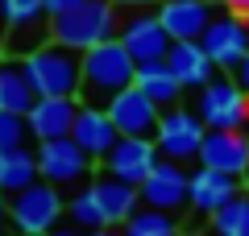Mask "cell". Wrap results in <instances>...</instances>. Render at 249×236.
Returning a JSON list of instances; mask_svg holds the SVG:
<instances>
[{
	"mask_svg": "<svg viewBox=\"0 0 249 236\" xmlns=\"http://www.w3.org/2000/svg\"><path fill=\"white\" fill-rule=\"evenodd\" d=\"M137 79V58L124 50L121 37H108V42L83 50V83H79V104H96L108 108V100L116 91L133 87Z\"/></svg>",
	"mask_w": 249,
	"mask_h": 236,
	"instance_id": "obj_1",
	"label": "cell"
},
{
	"mask_svg": "<svg viewBox=\"0 0 249 236\" xmlns=\"http://www.w3.org/2000/svg\"><path fill=\"white\" fill-rule=\"evenodd\" d=\"M121 34V17H116L112 0H83L79 9L50 17V42L67 46V50H91V46L108 42Z\"/></svg>",
	"mask_w": 249,
	"mask_h": 236,
	"instance_id": "obj_2",
	"label": "cell"
},
{
	"mask_svg": "<svg viewBox=\"0 0 249 236\" xmlns=\"http://www.w3.org/2000/svg\"><path fill=\"white\" fill-rule=\"evenodd\" d=\"M21 62H25V75L37 96H79V83H83V54L79 50L46 42L42 50L25 54Z\"/></svg>",
	"mask_w": 249,
	"mask_h": 236,
	"instance_id": "obj_3",
	"label": "cell"
},
{
	"mask_svg": "<svg viewBox=\"0 0 249 236\" xmlns=\"http://www.w3.org/2000/svg\"><path fill=\"white\" fill-rule=\"evenodd\" d=\"M62 216H67V199L46 178H37L34 186H25L9 199V228L17 236H46L62 224Z\"/></svg>",
	"mask_w": 249,
	"mask_h": 236,
	"instance_id": "obj_4",
	"label": "cell"
},
{
	"mask_svg": "<svg viewBox=\"0 0 249 236\" xmlns=\"http://www.w3.org/2000/svg\"><path fill=\"white\" fill-rule=\"evenodd\" d=\"M196 112L208 129H245L249 124V91L237 75H216L204 91H196Z\"/></svg>",
	"mask_w": 249,
	"mask_h": 236,
	"instance_id": "obj_5",
	"label": "cell"
},
{
	"mask_svg": "<svg viewBox=\"0 0 249 236\" xmlns=\"http://www.w3.org/2000/svg\"><path fill=\"white\" fill-rule=\"evenodd\" d=\"M208 137V124L199 120L196 108H166L158 120V129H154V145H158L162 157H170V162H199V145H204Z\"/></svg>",
	"mask_w": 249,
	"mask_h": 236,
	"instance_id": "obj_6",
	"label": "cell"
},
{
	"mask_svg": "<svg viewBox=\"0 0 249 236\" xmlns=\"http://www.w3.org/2000/svg\"><path fill=\"white\" fill-rule=\"evenodd\" d=\"M37 166H42L46 183H54L58 191H71V186L91 183L96 157L83 153L75 137H54V141H37Z\"/></svg>",
	"mask_w": 249,
	"mask_h": 236,
	"instance_id": "obj_7",
	"label": "cell"
},
{
	"mask_svg": "<svg viewBox=\"0 0 249 236\" xmlns=\"http://www.w3.org/2000/svg\"><path fill=\"white\" fill-rule=\"evenodd\" d=\"M199 46H204L208 58L216 62V70L232 75V70L245 62V54H249V17H237V13L212 17V25L204 29Z\"/></svg>",
	"mask_w": 249,
	"mask_h": 236,
	"instance_id": "obj_8",
	"label": "cell"
},
{
	"mask_svg": "<svg viewBox=\"0 0 249 236\" xmlns=\"http://www.w3.org/2000/svg\"><path fill=\"white\" fill-rule=\"evenodd\" d=\"M116 37L124 42V50L133 54L137 62H158V58H166L170 46H175V37L166 34V25L158 21V13H145V9H133V17H124Z\"/></svg>",
	"mask_w": 249,
	"mask_h": 236,
	"instance_id": "obj_9",
	"label": "cell"
},
{
	"mask_svg": "<svg viewBox=\"0 0 249 236\" xmlns=\"http://www.w3.org/2000/svg\"><path fill=\"white\" fill-rule=\"evenodd\" d=\"M142 203L158 207V211H183L191 203V174L183 170V162L162 157L150 170V178L142 183Z\"/></svg>",
	"mask_w": 249,
	"mask_h": 236,
	"instance_id": "obj_10",
	"label": "cell"
},
{
	"mask_svg": "<svg viewBox=\"0 0 249 236\" xmlns=\"http://www.w3.org/2000/svg\"><path fill=\"white\" fill-rule=\"evenodd\" d=\"M158 162H162V153H158V145H154V137H121L112 149H108V157L100 162V166H104V174L142 186Z\"/></svg>",
	"mask_w": 249,
	"mask_h": 236,
	"instance_id": "obj_11",
	"label": "cell"
},
{
	"mask_svg": "<svg viewBox=\"0 0 249 236\" xmlns=\"http://www.w3.org/2000/svg\"><path fill=\"white\" fill-rule=\"evenodd\" d=\"M108 116H112V124H116L121 137H154V129H158V120H162V108L133 83V87L116 91V96L108 100Z\"/></svg>",
	"mask_w": 249,
	"mask_h": 236,
	"instance_id": "obj_12",
	"label": "cell"
},
{
	"mask_svg": "<svg viewBox=\"0 0 249 236\" xmlns=\"http://www.w3.org/2000/svg\"><path fill=\"white\" fill-rule=\"evenodd\" d=\"M199 166L224 170V174H249V133L245 129H208L199 145Z\"/></svg>",
	"mask_w": 249,
	"mask_h": 236,
	"instance_id": "obj_13",
	"label": "cell"
},
{
	"mask_svg": "<svg viewBox=\"0 0 249 236\" xmlns=\"http://www.w3.org/2000/svg\"><path fill=\"white\" fill-rule=\"evenodd\" d=\"M241 183L245 178H237V174H224V170H212V166H196L191 170V203L187 207L196 211V216L212 219L220 207H229L241 195Z\"/></svg>",
	"mask_w": 249,
	"mask_h": 236,
	"instance_id": "obj_14",
	"label": "cell"
},
{
	"mask_svg": "<svg viewBox=\"0 0 249 236\" xmlns=\"http://www.w3.org/2000/svg\"><path fill=\"white\" fill-rule=\"evenodd\" d=\"M75 116H79V96H37L25 120L34 141H54V137H71Z\"/></svg>",
	"mask_w": 249,
	"mask_h": 236,
	"instance_id": "obj_15",
	"label": "cell"
},
{
	"mask_svg": "<svg viewBox=\"0 0 249 236\" xmlns=\"http://www.w3.org/2000/svg\"><path fill=\"white\" fill-rule=\"evenodd\" d=\"M212 17V0H158V21L175 42H199Z\"/></svg>",
	"mask_w": 249,
	"mask_h": 236,
	"instance_id": "obj_16",
	"label": "cell"
},
{
	"mask_svg": "<svg viewBox=\"0 0 249 236\" xmlns=\"http://www.w3.org/2000/svg\"><path fill=\"white\" fill-rule=\"evenodd\" d=\"M71 137L79 141L83 153H91L96 162H104L108 149L121 141V133H116L112 116H108V108H96V104H79V116H75V129Z\"/></svg>",
	"mask_w": 249,
	"mask_h": 236,
	"instance_id": "obj_17",
	"label": "cell"
},
{
	"mask_svg": "<svg viewBox=\"0 0 249 236\" xmlns=\"http://www.w3.org/2000/svg\"><path fill=\"white\" fill-rule=\"evenodd\" d=\"M166 67L175 70V79L183 83V91H204L216 79V62L208 58V50L199 42H175L166 54Z\"/></svg>",
	"mask_w": 249,
	"mask_h": 236,
	"instance_id": "obj_18",
	"label": "cell"
},
{
	"mask_svg": "<svg viewBox=\"0 0 249 236\" xmlns=\"http://www.w3.org/2000/svg\"><path fill=\"white\" fill-rule=\"evenodd\" d=\"M91 191H96L100 207H104V219H108V228H121L124 219H129L137 207H142V186L124 183V178L100 174V178H91Z\"/></svg>",
	"mask_w": 249,
	"mask_h": 236,
	"instance_id": "obj_19",
	"label": "cell"
},
{
	"mask_svg": "<svg viewBox=\"0 0 249 236\" xmlns=\"http://www.w3.org/2000/svg\"><path fill=\"white\" fill-rule=\"evenodd\" d=\"M37 91L25 75V62L21 58H0V112H17L25 116L34 108Z\"/></svg>",
	"mask_w": 249,
	"mask_h": 236,
	"instance_id": "obj_20",
	"label": "cell"
},
{
	"mask_svg": "<svg viewBox=\"0 0 249 236\" xmlns=\"http://www.w3.org/2000/svg\"><path fill=\"white\" fill-rule=\"evenodd\" d=\"M133 83L162 108V112L175 108L178 100H183V83H178L175 70L166 67V58H158V62H137V79H133Z\"/></svg>",
	"mask_w": 249,
	"mask_h": 236,
	"instance_id": "obj_21",
	"label": "cell"
},
{
	"mask_svg": "<svg viewBox=\"0 0 249 236\" xmlns=\"http://www.w3.org/2000/svg\"><path fill=\"white\" fill-rule=\"evenodd\" d=\"M37 178H42V166H37V149L21 145V149H9V153H0V191L17 195L25 191V186H34Z\"/></svg>",
	"mask_w": 249,
	"mask_h": 236,
	"instance_id": "obj_22",
	"label": "cell"
},
{
	"mask_svg": "<svg viewBox=\"0 0 249 236\" xmlns=\"http://www.w3.org/2000/svg\"><path fill=\"white\" fill-rule=\"evenodd\" d=\"M124 236H183V224L175 219V211H158V207H137L133 216L121 224Z\"/></svg>",
	"mask_w": 249,
	"mask_h": 236,
	"instance_id": "obj_23",
	"label": "cell"
},
{
	"mask_svg": "<svg viewBox=\"0 0 249 236\" xmlns=\"http://www.w3.org/2000/svg\"><path fill=\"white\" fill-rule=\"evenodd\" d=\"M67 219H71L75 228H83V232L108 228L104 207H100V199H96V191H91V183H88V186H79V191H75L71 199H67Z\"/></svg>",
	"mask_w": 249,
	"mask_h": 236,
	"instance_id": "obj_24",
	"label": "cell"
},
{
	"mask_svg": "<svg viewBox=\"0 0 249 236\" xmlns=\"http://www.w3.org/2000/svg\"><path fill=\"white\" fill-rule=\"evenodd\" d=\"M212 236H249V195H237L229 207L212 216Z\"/></svg>",
	"mask_w": 249,
	"mask_h": 236,
	"instance_id": "obj_25",
	"label": "cell"
},
{
	"mask_svg": "<svg viewBox=\"0 0 249 236\" xmlns=\"http://www.w3.org/2000/svg\"><path fill=\"white\" fill-rule=\"evenodd\" d=\"M0 17H4L9 29H21V25H42V21H50V13H46V0H4Z\"/></svg>",
	"mask_w": 249,
	"mask_h": 236,
	"instance_id": "obj_26",
	"label": "cell"
},
{
	"mask_svg": "<svg viewBox=\"0 0 249 236\" xmlns=\"http://www.w3.org/2000/svg\"><path fill=\"white\" fill-rule=\"evenodd\" d=\"M29 120L25 116H17V112H0V153H9V149H21V145H29Z\"/></svg>",
	"mask_w": 249,
	"mask_h": 236,
	"instance_id": "obj_27",
	"label": "cell"
},
{
	"mask_svg": "<svg viewBox=\"0 0 249 236\" xmlns=\"http://www.w3.org/2000/svg\"><path fill=\"white\" fill-rule=\"evenodd\" d=\"M83 0H46V13L50 17H58V13H71V9H79Z\"/></svg>",
	"mask_w": 249,
	"mask_h": 236,
	"instance_id": "obj_28",
	"label": "cell"
},
{
	"mask_svg": "<svg viewBox=\"0 0 249 236\" xmlns=\"http://www.w3.org/2000/svg\"><path fill=\"white\" fill-rule=\"evenodd\" d=\"M229 13H237V17H249V0H220Z\"/></svg>",
	"mask_w": 249,
	"mask_h": 236,
	"instance_id": "obj_29",
	"label": "cell"
},
{
	"mask_svg": "<svg viewBox=\"0 0 249 236\" xmlns=\"http://www.w3.org/2000/svg\"><path fill=\"white\" fill-rule=\"evenodd\" d=\"M116 9H150V4H158V0H112Z\"/></svg>",
	"mask_w": 249,
	"mask_h": 236,
	"instance_id": "obj_30",
	"label": "cell"
},
{
	"mask_svg": "<svg viewBox=\"0 0 249 236\" xmlns=\"http://www.w3.org/2000/svg\"><path fill=\"white\" fill-rule=\"evenodd\" d=\"M232 75H237V83H241V87L249 91V54H245V62H241V67L232 70Z\"/></svg>",
	"mask_w": 249,
	"mask_h": 236,
	"instance_id": "obj_31",
	"label": "cell"
},
{
	"mask_svg": "<svg viewBox=\"0 0 249 236\" xmlns=\"http://www.w3.org/2000/svg\"><path fill=\"white\" fill-rule=\"evenodd\" d=\"M0 228H9V195L0 191Z\"/></svg>",
	"mask_w": 249,
	"mask_h": 236,
	"instance_id": "obj_32",
	"label": "cell"
},
{
	"mask_svg": "<svg viewBox=\"0 0 249 236\" xmlns=\"http://www.w3.org/2000/svg\"><path fill=\"white\" fill-rule=\"evenodd\" d=\"M88 236H124L121 228H96V232H88Z\"/></svg>",
	"mask_w": 249,
	"mask_h": 236,
	"instance_id": "obj_33",
	"label": "cell"
},
{
	"mask_svg": "<svg viewBox=\"0 0 249 236\" xmlns=\"http://www.w3.org/2000/svg\"><path fill=\"white\" fill-rule=\"evenodd\" d=\"M0 236H4V228H0Z\"/></svg>",
	"mask_w": 249,
	"mask_h": 236,
	"instance_id": "obj_34",
	"label": "cell"
},
{
	"mask_svg": "<svg viewBox=\"0 0 249 236\" xmlns=\"http://www.w3.org/2000/svg\"><path fill=\"white\" fill-rule=\"evenodd\" d=\"M245 183H249V174H245Z\"/></svg>",
	"mask_w": 249,
	"mask_h": 236,
	"instance_id": "obj_35",
	"label": "cell"
}]
</instances>
